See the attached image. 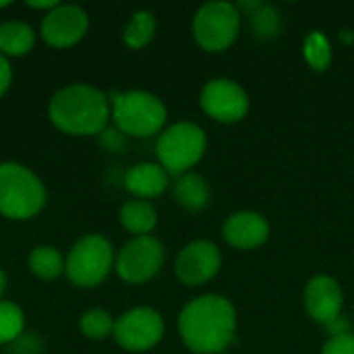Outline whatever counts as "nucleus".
<instances>
[{"instance_id":"nucleus-28","label":"nucleus","mask_w":354,"mask_h":354,"mask_svg":"<svg viewBox=\"0 0 354 354\" xmlns=\"http://www.w3.org/2000/svg\"><path fill=\"white\" fill-rule=\"evenodd\" d=\"M10 79H12V71H10V64L6 60V56L0 54V97L6 93L8 85H10Z\"/></svg>"},{"instance_id":"nucleus-8","label":"nucleus","mask_w":354,"mask_h":354,"mask_svg":"<svg viewBox=\"0 0 354 354\" xmlns=\"http://www.w3.org/2000/svg\"><path fill=\"white\" fill-rule=\"evenodd\" d=\"M166 259V251L164 245L147 234V236H135L133 241H129L118 257H116V274L129 282V284H145L147 280H151L164 266Z\"/></svg>"},{"instance_id":"nucleus-11","label":"nucleus","mask_w":354,"mask_h":354,"mask_svg":"<svg viewBox=\"0 0 354 354\" xmlns=\"http://www.w3.org/2000/svg\"><path fill=\"white\" fill-rule=\"evenodd\" d=\"M222 268V253L212 241H193L176 257V278L187 286L209 282Z\"/></svg>"},{"instance_id":"nucleus-7","label":"nucleus","mask_w":354,"mask_h":354,"mask_svg":"<svg viewBox=\"0 0 354 354\" xmlns=\"http://www.w3.org/2000/svg\"><path fill=\"white\" fill-rule=\"evenodd\" d=\"M241 29V10L236 4L226 0H216L203 4L193 19L195 41L205 52H224L228 50Z\"/></svg>"},{"instance_id":"nucleus-16","label":"nucleus","mask_w":354,"mask_h":354,"mask_svg":"<svg viewBox=\"0 0 354 354\" xmlns=\"http://www.w3.org/2000/svg\"><path fill=\"white\" fill-rule=\"evenodd\" d=\"M174 197L176 201L189 209V212H199L209 203V185L201 174L187 172L176 178L174 183Z\"/></svg>"},{"instance_id":"nucleus-31","label":"nucleus","mask_w":354,"mask_h":354,"mask_svg":"<svg viewBox=\"0 0 354 354\" xmlns=\"http://www.w3.org/2000/svg\"><path fill=\"white\" fill-rule=\"evenodd\" d=\"M4 290H6V274L0 270V299H2V295H4Z\"/></svg>"},{"instance_id":"nucleus-21","label":"nucleus","mask_w":354,"mask_h":354,"mask_svg":"<svg viewBox=\"0 0 354 354\" xmlns=\"http://www.w3.org/2000/svg\"><path fill=\"white\" fill-rule=\"evenodd\" d=\"M156 35V17L149 10H137L124 27V44L133 50L145 48Z\"/></svg>"},{"instance_id":"nucleus-19","label":"nucleus","mask_w":354,"mask_h":354,"mask_svg":"<svg viewBox=\"0 0 354 354\" xmlns=\"http://www.w3.org/2000/svg\"><path fill=\"white\" fill-rule=\"evenodd\" d=\"M245 8V10H251L249 19H251V27L253 31L263 37V39H272L280 33V27H282V19L278 15V10L270 4H263V2H241L239 4V10Z\"/></svg>"},{"instance_id":"nucleus-2","label":"nucleus","mask_w":354,"mask_h":354,"mask_svg":"<svg viewBox=\"0 0 354 354\" xmlns=\"http://www.w3.org/2000/svg\"><path fill=\"white\" fill-rule=\"evenodd\" d=\"M52 124L68 135H100L110 118V100L87 83H73L54 93L48 106Z\"/></svg>"},{"instance_id":"nucleus-6","label":"nucleus","mask_w":354,"mask_h":354,"mask_svg":"<svg viewBox=\"0 0 354 354\" xmlns=\"http://www.w3.org/2000/svg\"><path fill=\"white\" fill-rule=\"evenodd\" d=\"M114 266V249L110 241L102 234H87L79 239L66 261L64 274L71 284L79 288L100 286Z\"/></svg>"},{"instance_id":"nucleus-22","label":"nucleus","mask_w":354,"mask_h":354,"mask_svg":"<svg viewBox=\"0 0 354 354\" xmlns=\"http://www.w3.org/2000/svg\"><path fill=\"white\" fill-rule=\"evenodd\" d=\"M25 317L23 311L8 301H0V344H12L23 336Z\"/></svg>"},{"instance_id":"nucleus-1","label":"nucleus","mask_w":354,"mask_h":354,"mask_svg":"<svg viewBox=\"0 0 354 354\" xmlns=\"http://www.w3.org/2000/svg\"><path fill=\"white\" fill-rule=\"evenodd\" d=\"M178 332L191 353L222 354L234 340V305L222 295L197 297L180 311Z\"/></svg>"},{"instance_id":"nucleus-24","label":"nucleus","mask_w":354,"mask_h":354,"mask_svg":"<svg viewBox=\"0 0 354 354\" xmlns=\"http://www.w3.org/2000/svg\"><path fill=\"white\" fill-rule=\"evenodd\" d=\"M303 52H305V60L315 71H326L332 62V46L322 31H311L307 35Z\"/></svg>"},{"instance_id":"nucleus-23","label":"nucleus","mask_w":354,"mask_h":354,"mask_svg":"<svg viewBox=\"0 0 354 354\" xmlns=\"http://www.w3.org/2000/svg\"><path fill=\"white\" fill-rule=\"evenodd\" d=\"M81 334L89 340H104L114 332V319L104 309H89L79 322Z\"/></svg>"},{"instance_id":"nucleus-18","label":"nucleus","mask_w":354,"mask_h":354,"mask_svg":"<svg viewBox=\"0 0 354 354\" xmlns=\"http://www.w3.org/2000/svg\"><path fill=\"white\" fill-rule=\"evenodd\" d=\"M35 44V33L31 25L23 21H6L0 25V54L2 56H23Z\"/></svg>"},{"instance_id":"nucleus-27","label":"nucleus","mask_w":354,"mask_h":354,"mask_svg":"<svg viewBox=\"0 0 354 354\" xmlns=\"http://www.w3.org/2000/svg\"><path fill=\"white\" fill-rule=\"evenodd\" d=\"M100 135H102L100 141H102L104 149H108V151H120L124 147V135L118 129H104Z\"/></svg>"},{"instance_id":"nucleus-14","label":"nucleus","mask_w":354,"mask_h":354,"mask_svg":"<svg viewBox=\"0 0 354 354\" xmlns=\"http://www.w3.org/2000/svg\"><path fill=\"white\" fill-rule=\"evenodd\" d=\"M222 234L230 247L249 251L261 247L268 241L270 224L257 212H236L224 222Z\"/></svg>"},{"instance_id":"nucleus-32","label":"nucleus","mask_w":354,"mask_h":354,"mask_svg":"<svg viewBox=\"0 0 354 354\" xmlns=\"http://www.w3.org/2000/svg\"><path fill=\"white\" fill-rule=\"evenodd\" d=\"M6 6H10V2H0V8H6Z\"/></svg>"},{"instance_id":"nucleus-13","label":"nucleus","mask_w":354,"mask_h":354,"mask_svg":"<svg viewBox=\"0 0 354 354\" xmlns=\"http://www.w3.org/2000/svg\"><path fill=\"white\" fill-rule=\"evenodd\" d=\"M344 295L340 284L326 274H319L309 280L305 288V309L317 324H332L342 315Z\"/></svg>"},{"instance_id":"nucleus-25","label":"nucleus","mask_w":354,"mask_h":354,"mask_svg":"<svg viewBox=\"0 0 354 354\" xmlns=\"http://www.w3.org/2000/svg\"><path fill=\"white\" fill-rule=\"evenodd\" d=\"M322 354H354V334L348 332V334L332 336L322 348Z\"/></svg>"},{"instance_id":"nucleus-17","label":"nucleus","mask_w":354,"mask_h":354,"mask_svg":"<svg viewBox=\"0 0 354 354\" xmlns=\"http://www.w3.org/2000/svg\"><path fill=\"white\" fill-rule=\"evenodd\" d=\"M120 224L135 236H147L158 224V214L149 201L131 199L120 207Z\"/></svg>"},{"instance_id":"nucleus-10","label":"nucleus","mask_w":354,"mask_h":354,"mask_svg":"<svg viewBox=\"0 0 354 354\" xmlns=\"http://www.w3.org/2000/svg\"><path fill=\"white\" fill-rule=\"evenodd\" d=\"M199 104L209 118L226 124L243 120L249 112L247 91L243 89L241 83L226 77L207 81L205 87L201 89Z\"/></svg>"},{"instance_id":"nucleus-9","label":"nucleus","mask_w":354,"mask_h":354,"mask_svg":"<svg viewBox=\"0 0 354 354\" xmlns=\"http://www.w3.org/2000/svg\"><path fill=\"white\" fill-rule=\"evenodd\" d=\"M114 338L129 353H145L164 336V319L151 307H135L114 322Z\"/></svg>"},{"instance_id":"nucleus-34","label":"nucleus","mask_w":354,"mask_h":354,"mask_svg":"<svg viewBox=\"0 0 354 354\" xmlns=\"http://www.w3.org/2000/svg\"><path fill=\"white\" fill-rule=\"evenodd\" d=\"M222 354H224V353H222Z\"/></svg>"},{"instance_id":"nucleus-4","label":"nucleus","mask_w":354,"mask_h":354,"mask_svg":"<svg viewBox=\"0 0 354 354\" xmlns=\"http://www.w3.org/2000/svg\"><path fill=\"white\" fill-rule=\"evenodd\" d=\"M110 116L122 135L151 137L162 131L168 112L158 95L149 91H127L112 93Z\"/></svg>"},{"instance_id":"nucleus-3","label":"nucleus","mask_w":354,"mask_h":354,"mask_svg":"<svg viewBox=\"0 0 354 354\" xmlns=\"http://www.w3.org/2000/svg\"><path fill=\"white\" fill-rule=\"evenodd\" d=\"M46 205L44 183L17 162L0 164V214L8 220H29Z\"/></svg>"},{"instance_id":"nucleus-12","label":"nucleus","mask_w":354,"mask_h":354,"mask_svg":"<svg viewBox=\"0 0 354 354\" xmlns=\"http://www.w3.org/2000/svg\"><path fill=\"white\" fill-rule=\"evenodd\" d=\"M89 19L81 6L58 4L41 21V37L52 48H71L87 33Z\"/></svg>"},{"instance_id":"nucleus-15","label":"nucleus","mask_w":354,"mask_h":354,"mask_svg":"<svg viewBox=\"0 0 354 354\" xmlns=\"http://www.w3.org/2000/svg\"><path fill=\"white\" fill-rule=\"evenodd\" d=\"M168 183H170V174L160 164L153 162L135 164L124 174V189L143 201L162 195L168 189Z\"/></svg>"},{"instance_id":"nucleus-20","label":"nucleus","mask_w":354,"mask_h":354,"mask_svg":"<svg viewBox=\"0 0 354 354\" xmlns=\"http://www.w3.org/2000/svg\"><path fill=\"white\" fill-rule=\"evenodd\" d=\"M29 270L39 280H56L64 272V259L58 249L50 245H39L29 253Z\"/></svg>"},{"instance_id":"nucleus-29","label":"nucleus","mask_w":354,"mask_h":354,"mask_svg":"<svg viewBox=\"0 0 354 354\" xmlns=\"http://www.w3.org/2000/svg\"><path fill=\"white\" fill-rule=\"evenodd\" d=\"M328 332H330V338L332 336H340V334H348V322L342 319V315H340L336 322L328 324Z\"/></svg>"},{"instance_id":"nucleus-26","label":"nucleus","mask_w":354,"mask_h":354,"mask_svg":"<svg viewBox=\"0 0 354 354\" xmlns=\"http://www.w3.org/2000/svg\"><path fill=\"white\" fill-rule=\"evenodd\" d=\"M12 354H39L41 353V342L35 336H19L10 344Z\"/></svg>"},{"instance_id":"nucleus-30","label":"nucleus","mask_w":354,"mask_h":354,"mask_svg":"<svg viewBox=\"0 0 354 354\" xmlns=\"http://www.w3.org/2000/svg\"><path fill=\"white\" fill-rule=\"evenodd\" d=\"M27 6L29 8H37V10H52L54 6H58V2H54V0H44V2H33V0H27Z\"/></svg>"},{"instance_id":"nucleus-5","label":"nucleus","mask_w":354,"mask_h":354,"mask_svg":"<svg viewBox=\"0 0 354 354\" xmlns=\"http://www.w3.org/2000/svg\"><path fill=\"white\" fill-rule=\"evenodd\" d=\"M205 147H207V139L199 124L176 122L160 135L156 153L160 166L168 174L183 176L203 158Z\"/></svg>"},{"instance_id":"nucleus-33","label":"nucleus","mask_w":354,"mask_h":354,"mask_svg":"<svg viewBox=\"0 0 354 354\" xmlns=\"http://www.w3.org/2000/svg\"><path fill=\"white\" fill-rule=\"evenodd\" d=\"M353 334H354V332H353Z\"/></svg>"}]
</instances>
